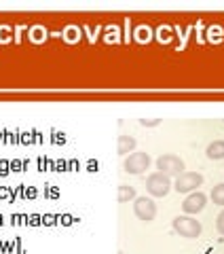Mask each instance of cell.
<instances>
[{"label":"cell","mask_w":224,"mask_h":254,"mask_svg":"<svg viewBox=\"0 0 224 254\" xmlns=\"http://www.w3.org/2000/svg\"><path fill=\"white\" fill-rule=\"evenodd\" d=\"M157 168L161 174H165V176H180L182 172H186V165H184V161L178 157V155H171V153H167V155H161L157 159Z\"/></svg>","instance_id":"2"},{"label":"cell","mask_w":224,"mask_h":254,"mask_svg":"<svg viewBox=\"0 0 224 254\" xmlns=\"http://www.w3.org/2000/svg\"><path fill=\"white\" fill-rule=\"evenodd\" d=\"M205 203H207V195L201 193V190H197V193H190L186 199H184L182 203V210L184 214H199V212H203L205 210Z\"/></svg>","instance_id":"7"},{"label":"cell","mask_w":224,"mask_h":254,"mask_svg":"<svg viewBox=\"0 0 224 254\" xmlns=\"http://www.w3.org/2000/svg\"><path fill=\"white\" fill-rule=\"evenodd\" d=\"M173 231L180 233V237L195 240V237L201 235L203 227H201V222L193 216H178V218H173Z\"/></svg>","instance_id":"1"},{"label":"cell","mask_w":224,"mask_h":254,"mask_svg":"<svg viewBox=\"0 0 224 254\" xmlns=\"http://www.w3.org/2000/svg\"><path fill=\"white\" fill-rule=\"evenodd\" d=\"M201 185H203V176L199 172H182L180 176L175 178L173 189L178 190V193H190V190H195Z\"/></svg>","instance_id":"5"},{"label":"cell","mask_w":224,"mask_h":254,"mask_svg":"<svg viewBox=\"0 0 224 254\" xmlns=\"http://www.w3.org/2000/svg\"><path fill=\"white\" fill-rule=\"evenodd\" d=\"M133 214L144 222H153L157 216V203L150 197H135Z\"/></svg>","instance_id":"6"},{"label":"cell","mask_w":224,"mask_h":254,"mask_svg":"<svg viewBox=\"0 0 224 254\" xmlns=\"http://www.w3.org/2000/svg\"><path fill=\"white\" fill-rule=\"evenodd\" d=\"M150 168V155L148 153H131L125 159L123 170L127 174H133V176H140Z\"/></svg>","instance_id":"4"},{"label":"cell","mask_w":224,"mask_h":254,"mask_svg":"<svg viewBox=\"0 0 224 254\" xmlns=\"http://www.w3.org/2000/svg\"><path fill=\"white\" fill-rule=\"evenodd\" d=\"M135 146H138V142H135V138H133V136H118V144H116L118 155L135 153Z\"/></svg>","instance_id":"8"},{"label":"cell","mask_w":224,"mask_h":254,"mask_svg":"<svg viewBox=\"0 0 224 254\" xmlns=\"http://www.w3.org/2000/svg\"><path fill=\"white\" fill-rule=\"evenodd\" d=\"M129 199H135V187H131V185H121V187H118V201L127 203Z\"/></svg>","instance_id":"10"},{"label":"cell","mask_w":224,"mask_h":254,"mask_svg":"<svg viewBox=\"0 0 224 254\" xmlns=\"http://www.w3.org/2000/svg\"><path fill=\"white\" fill-rule=\"evenodd\" d=\"M171 187H173L171 178L165 176V174H161V172H155L146 178V190L153 197H165L171 190Z\"/></svg>","instance_id":"3"},{"label":"cell","mask_w":224,"mask_h":254,"mask_svg":"<svg viewBox=\"0 0 224 254\" xmlns=\"http://www.w3.org/2000/svg\"><path fill=\"white\" fill-rule=\"evenodd\" d=\"M212 201L216 205H224V182L222 185H216L212 190Z\"/></svg>","instance_id":"11"},{"label":"cell","mask_w":224,"mask_h":254,"mask_svg":"<svg viewBox=\"0 0 224 254\" xmlns=\"http://www.w3.org/2000/svg\"><path fill=\"white\" fill-rule=\"evenodd\" d=\"M118 254H123V252H118Z\"/></svg>","instance_id":"14"},{"label":"cell","mask_w":224,"mask_h":254,"mask_svg":"<svg viewBox=\"0 0 224 254\" xmlns=\"http://www.w3.org/2000/svg\"><path fill=\"white\" fill-rule=\"evenodd\" d=\"M207 157L210 159H216V161H218V159H224V140H214L210 146H207Z\"/></svg>","instance_id":"9"},{"label":"cell","mask_w":224,"mask_h":254,"mask_svg":"<svg viewBox=\"0 0 224 254\" xmlns=\"http://www.w3.org/2000/svg\"><path fill=\"white\" fill-rule=\"evenodd\" d=\"M140 123H142L144 127H155V125L161 123V119H140Z\"/></svg>","instance_id":"13"},{"label":"cell","mask_w":224,"mask_h":254,"mask_svg":"<svg viewBox=\"0 0 224 254\" xmlns=\"http://www.w3.org/2000/svg\"><path fill=\"white\" fill-rule=\"evenodd\" d=\"M216 229H218L220 235H224V210L218 214V220H216Z\"/></svg>","instance_id":"12"}]
</instances>
